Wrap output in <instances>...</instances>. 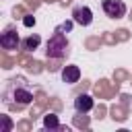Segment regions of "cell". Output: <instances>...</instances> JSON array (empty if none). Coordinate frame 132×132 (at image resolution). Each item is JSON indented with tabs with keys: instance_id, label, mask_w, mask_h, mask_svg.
Here are the masks:
<instances>
[{
	"instance_id": "6da1fadb",
	"label": "cell",
	"mask_w": 132,
	"mask_h": 132,
	"mask_svg": "<svg viewBox=\"0 0 132 132\" xmlns=\"http://www.w3.org/2000/svg\"><path fill=\"white\" fill-rule=\"evenodd\" d=\"M10 99H16V107L31 103L33 93H31V89L25 85L23 78H19V80H16V78H14V80H8V87L4 89V101L8 103Z\"/></svg>"
},
{
	"instance_id": "7a4b0ae2",
	"label": "cell",
	"mask_w": 132,
	"mask_h": 132,
	"mask_svg": "<svg viewBox=\"0 0 132 132\" xmlns=\"http://www.w3.org/2000/svg\"><path fill=\"white\" fill-rule=\"evenodd\" d=\"M68 54V39L64 33L56 31L50 41H47V47H45V56L47 58H64Z\"/></svg>"
},
{
	"instance_id": "3957f363",
	"label": "cell",
	"mask_w": 132,
	"mask_h": 132,
	"mask_svg": "<svg viewBox=\"0 0 132 132\" xmlns=\"http://www.w3.org/2000/svg\"><path fill=\"white\" fill-rule=\"evenodd\" d=\"M101 8H103V12L109 19H124L126 16V10H128L122 0H103L101 2Z\"/></svg>"
},
{
	"instance_id": "277c9868",
	"label": "cell",
	"mask_w": 132,
	"mask_h": 132,
	"mask_svg": "<svg viewBox=\"0 0 132 132\" xmlns=\"http://www.w3.org/2000/svg\"><path fill=\"white\" fill-rule=\"evenodd\" d=\"M0 45H2V50L14 52V50L21 45V37H19V33H16L12 27H6V29L0 33Z\"/></svg>"
},
{
	"instance_id": "5b68a950",
	"label": "cell",
	"mask_w": 132,
	"mask_h": 132,
	"mask_svg": "<svg viewBox=\"0 0 132 132\" xmlns=\"http://www.w3.org/2000/svg\"><path fill=\"white\" fill-rule=\"evenodd\" d=\"M72 21L80 27H89L93 23V10L89 6H74L72 8Z\"/></svg>"
},
{
	"instance_id": "8992f818",
	"label": "cell",
	"mask_w": 132,
	"mask_h": 132,
	"mask_svg": "<svg viewBox=\"0 0 132 132\" xmlns=\"http://www.w3.org/2000/svg\"><path fill=\"white\" fill-rule=\"evenodd\" d=\"M93 105H95V101H93V97L87 95V93H80V95L74 99V109H76L78 113H87V111H91Z\"/></svg>"
},
{
	"instance_id": "52a82bcc",
	"label": "cell",
	"mask_w": 132,
	"mask_h": 132,
	"mask_svg": "<svg viewBox=\"0 0 132 132\" xmlns=\"http://www.w3.org/2000/svg\"><path fill=\"white\" fill-rule=\"evenodd\" d=\"M78 78H80V68L76 64H68V66L62 68V80L64 82L74 85V82H78Z\"/></svg>"
},
{
	"instance_id": "ba28073f",
	"label": "cell",
	"mask_w": 132,
	"mask_h": 132,
	"mask_svg": "<svg viewBox=\"0 0 132 132\" xmlns=\"http://www.w3.org/2000/svg\"><path fill=\"white\" fill-rule=\"evenodd\" d=\"M41 43V37L37 35V33H31V35H27L23 41H21V45H23V50H27V52H33V50H37V45Z\"/></svg>"
},
{
	"instance_id": "9c48e42d",
	"label": "cell",
	"mask_w": 132,
	"mask_h": 132,
	"mask_svg": "<svg viewBox=\"0 0 132 132\" xmlns=\"http://www.w3.org/2000/svg\"><path fill=\"white\" fill-rule=\"evenodd\" d=\"M43 126H45V128H60V124H58V118H56L54 113H47V116L43 118Z\"/></svg>"
},
{
	"instance_id": "30bf717a",
	"label": "cell",
	"mask_w": 132,
	"mask_h": 132,
	"mask_svg": "<svg viewBox=\"0 0 132 132\" xmlns=\"http://www.w3.org/2000/svg\"><path fill=\"white\" fill-rule=\"evenodd\" d=\"M23 23H25V27H33V25H35V19H33L31 14H27V16L23 19Z\"/></svg>"
}]
</instances>
